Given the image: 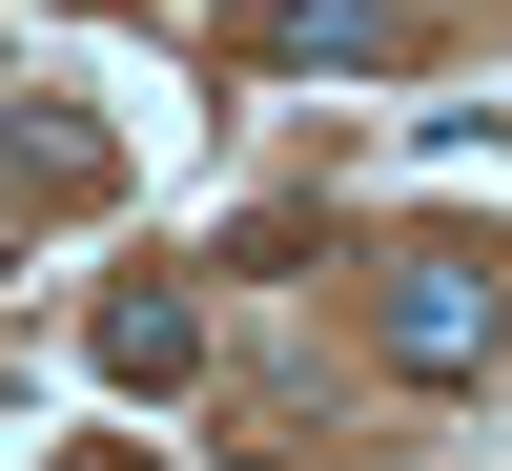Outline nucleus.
Wrapping results in <instances>:
<instances>
[{
  "label": "nucleus",
  "instance_id": "1",
  "mask_svg": "<svg viewBox=\"0 0 512 471\" xmlns=\"http://www.w3.org/2000/svg\"><path fill=\"white\" fill-rule=\"evenodd\" d=\"M492 308H512V267H472V246H410L390 267V349L410 369H492Z\"/></svg>",
  "mask_w": 512,
  "mask_h": 471
},
{
  "label": "nucleus",
  "instance_id": "2",
  "mask_svg": "<svg viewBox=\"0 0 512 471\" xmlns=\"http://www.w3.org/2000/svg\"><path fill=\"white\" fill-rule=\"evenodd\" d=\"M246 62H410V0H267Z\"/></svg>",
  "mask_w": 512,
  "mask_h": 471
},
{
  "label": "nucleus",
  "instance_id": "3",
  "mask_svg": "<svg viewBox=\"0 0 512 471\" xmlns=\"http://www.w3.org/2000/svg\"><path fill=\"white\" fill-rule=\"evenodd\" d=\"M103 369H123V390H185V369H205V328L144 287V308H103Z\"/></svg>",
  "mask_w": 512,
  "mask_h": 471
},
{
  "label": "nucleus",
  "instance_id": "4",
  "mask_svg": "<svg viewBox=\"0 0 512 471\" xmlns=\"http://www.w3.org/2000/svg\"><path fill=\"white\" fill-rule=\"evenodd\" d=\"M82 471H123V451H82Z\"/></svg>",
  "mask_w": 512,
  "mask_h": 471
}]
</instances>
